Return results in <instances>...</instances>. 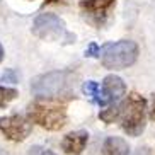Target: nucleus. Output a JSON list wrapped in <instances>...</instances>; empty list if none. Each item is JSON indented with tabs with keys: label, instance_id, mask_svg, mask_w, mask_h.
I'll use <instances>...</instances> for the list:
<instances>
[{
	"label": "nucleus",
	"instance_id": "obj_1",
	"mask_svg": "<svg viewBox=\"0 0 155 155\" xmlns=\"http://www.w3.org/2000/svg\"><path fill=\"white\" fill-rule=\"evenodd\" d=\"M28 118L48 131H58L67 124V107L58 99L38 97L28 106Z\"/></svg>",
	"mask_w": 155,
	"mask_h": 155
},
{
	"label": "nucleus",
	"instance_id": "obj_2",
	"mask_svg": "<svg viewBox=\"0 0 155 155\" xmlns=\"http://www.w3.org/2000/svg\"><path fill=\"white\" fill-rule=\"evenodd\" d=\"M148 102L138 92H130L121 104V128L128 137H140L147 124Z\"/></svg>",
	"mask_w": 155,
	"mask_h": 155
},
{
	"label": "nucleus",
	"instance_id": "obj_3",
	"mask_svg": "<svg viewBox=\"0 0 155 155\" xmlns=\"http://www.w3.org/2000/svg\"><path fill=\"white\" fill-rule=\"evenodd\" d=\"M75 85V75L68 70H58L39 75L31 82V91L38 97L60 99V96H70Z\"/></svg>",
	"mask_w": 155,
	"mask_h": 155
},
{
	"label": "nucleus",
	"instance_id": "obj_4",
	"mask_svg": "<svg viewBox=\"0 0 155 155\" xmlns=\"http://www.w3.org/2000/svg\"><path fill=\"white\" fill-rule=\"evenodd\" d=\"M101 63L107 70H123L131 67L138 58V45L130 39L109 43L101 50Z\"/></svg>",
	"mask_w": 155,
	"mask_h": 155
},
{
	"label": "nucleus",
	"instance_id": "obj_5",
	"mask_svg": "<svg viewBox=\"0 0 155 155\" xmlns=\"http://www.w3.org/2000/svg\"><path fill=\"white\" fill-rule=\"evenodd\" d=\"M32 34L45 41H75V36L67 31L63 19H60L56 14H48V12L36 17L32 24Z\"/></svg>",
	"mask_w": 155,
	"mask_h": 155
},
{
	"label": "nucleus",
	"instance_id": "obj_6",
	"mask_svg": "<svg viewBox=\"0 0 155 155\" xmlns=\"http://www.w3.org/2000/svg\"><path fill=\"white\" fill-rule=\"evenodd\" d=\"M114 4L116 0H80L78 7L87 22H91L96 28H102L109 19V12Z\"/></svg>",
	"mask_w": 155,
	"mask_h": 155
},
{
	"label": "nucleus",
	"instance_id": "obj_7",
	"mask_svg": "<svg viewBox=\"0 0 155 155\" xmlns=\"http://www.w3.org/2000/svg\"><path fill=\"white\" fill-rule=\"evenodd\" d=\"M0 131L5 135V138L10 141H24L31 135L32 123L29 118L21 114H10L5 118H0Z\"/></svg>",
	"mask_w": 155,
	"mask_h": 155
},
{
	"label": "nucleus",
	"instance_id": "obj_8",
	"mask_svg": "<svg viewBox=\"0 0 155 155\" xmlns=\"http://www.w3.org/2000/svg\"><path fill=\"white\" fill-rule=\"evenodd\" d=\"M102 92H104L106 99L109 101L111 104H121L123 97L126 96V85H124L123 78L118 75H107L102 80Z\"/></svg>",
	"mask_w": 155,
	"mask_h": 155
},
{
	"label": "nucleus",
	"instance_id": "obj_9",
	"mask_svg": "<svg viewBox=\"0 0 155 155\" xmlns=\"http://www.w3.org/2000/svg\"><path fill=\"white\" fill-rule=\"evenodd\" d=\"M87 141H89V133L85 130H77V131H72L63 137L61 150L67 155H80L85 150Z\"/></svg>",
	"mask_w": 155,
	"mask_h": 155
},
{
	"label": "nucleus",
	"instance_id": "obj_10",
	"mask_svg": "<svg viewBox=\"0 0 155 155\" xmlns=\"http://www.w3.org/2000/svg\"><path fill=\"white\" fill-rule=\"evenodd\" d=\"M102 155H130L128 141L121 137H107L102 143Z\"/></svg>",
	"mask_w": 155,
	"mask_h": 155
},
{
	"label": "nucleus",
	"instance_id": "obj_11",
	"mask_svg": "<svg viewBox=\"0 0 155 155\" xmlns=\"http://www.w3.org/2000/svg\"><path fill=\"white\" fill-rule=\"evenodd\" d=\"M82 92L87 97H91V101L94 102V104H97L99 107H107V106H109V101L106 99L104 92H102V87H101L97 82H94V80L84 82Z\"/></svg>",
	"mask_w": 155,
	"mask_h": 155
},
{
	"label": "nucleus",
	"instance_id": "obj_12",
	"mask_svg": "<svg viewBox=\"0 0 155 155\" xmlns=\"http://www.w3.org/2000/svg\"><path fill=\"white\" fill-rule=\"evenodd\" d=\"M121 104H123V102H121ZM121 104H111V106H107L106 109H102L99 113V118L102 119L104 123H107V124L118 121L119 116H121Z\"/></svg>",
	"mask_w": 155,
	"mask_h": 155
},
{
	"label": "nucleus",
	"instance_id": "obj_13",
	"mask_svg": "<svg viewBox=\"0 0 155 155\" xmlns=\"http://www.w3.org/2000/svg\"><path fill=\"white\" fill-rule=\"evenodd\" d=\"M19 96V92L15 89H10V87H2L0 85V109H4L9 106V102L15 99Z\"/></svg>",
	"mask_w": 155,
	"mask_h": 155
},
{
	"label": "nucleus",
	"instance_id": "obj_14",
	"mask_svg": "<svg viewBox=\"0 0 155 155\" xmlns=\"http://www.w3.org/2000/svg\"><path fill=\"white\" fill-rule=\"evenodd\" d=\"M2 80H4V82L15 84V82H17V75H15V72H14L12 68H9V70H5V72H4V75H2Z\"/></svg>",
	"mask_w": 155,
	"mask_h": 155
},
{
	"label": "nucleus",
	"instance_id": "obj_15",
	"mask_svg": "<svg viewBox=\"0 0 155 155\" xmlns=\"http://www.w3.org/2000/svg\"><path fill=\"white\" fill-rule=\"evenodd\" d=\"M99 55H101V50H99V46H97V43H91L89 48L85 50V56L94 58V56H99Z\"/></svg>",
	"mask_w": 155,
	"mask_h": 155
},
{
	"label": "nucleus",
	"instance_id": "obj_16",
	"mask_svg": "<svg viewBox=\"0 0 155 155\" xmlns=\"http://www.w3.org/2000/svg\"><path fill=\"white\" fill-rule=\"evenodd\" d=\"M148 118L155 121V94H152L150 102H148Z\"/></svg>",
	"mask_w": 155,
	"mask_h": 155
},
{
	"label": "nucleus",
	"instance_id": "obj_17",
	"mask_svg": "<svg viewBox=\"0 0 155 155\" xmlns=\"http://www.w3.org/2000/svg\"><path fill=\"white\" fill-rule=\"evenodd\" d=\"M133 155H152V148L150 147H138Z\"/></svg>",
	"mask_w": 155,
	"mask_h": 155
},
{
	"label": "nucleus",
	"instance_id": "obj_18",
	"mask_svg": "<svg viewBox=\"0 0 155 155\" xmlns=\"http://www.w3.org/2000/svg\"><path fill=\"white\" fill-rule=\"evenodd\" d=\"M41 153H43V148L39 145H34L28 150V155H41Z\"/></svg>",
	"mask_w": 155,
	"mask_h": 155
},
{
	"label": "nucleus",
	"instance_id": "obj_19",
	"mask_svg": "<svg viewBox=\"0 0 155 155\" xmlns=\"http://www.w3.org/2000/svg\"><path fill=\"white\" fill-rule=\"evenodd\" d=\"M41 155H56V153H55V152H51V150H43Z\"/></svg>",
	"mask_w": 155,
	"mask_h": 155
},
{
	"label": "nucleus",
	"instance_id": "obj_20",
	"mask_svg": "<svg viewBox=\"0 0 155 155\" xmlns=\"http://www.w3.org/2000/svg\"><path fill=\"white\" fill-rule=\"evenodd\" d=\"M2 60H4V46L0 45V61H2Z\"/></svg>",
	"mask_w": 155,
	"mask_h": 155
},
{
	"label": "nucleus",
	"instance_id": "obj_21",
	"mask_svg": "<svg viewBox=\"0 0 155 155\" xmlns=\"http://www.w3.org/2000/svg\"><path fill=\"white\" fill-rule=\"evenodd\" d=\"M46 4H56V2H63V0H45Z\"/></svg>",
	"mask_w": 155,
	"mask_h": 155
}]
</instances>
